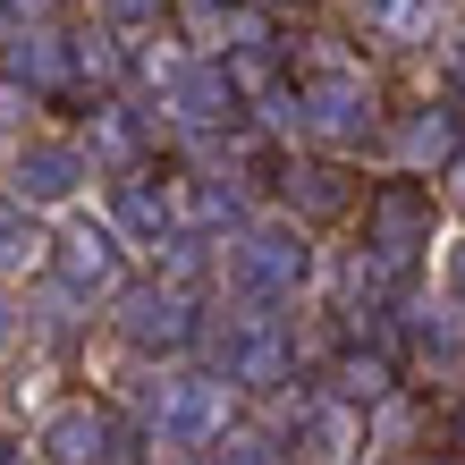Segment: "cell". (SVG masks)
<instances>
[{"instance_id":"obj_1","label":"cell","mask_w":465,"mask_h":465,"mask_svg":"<svg viewBox=\"0 0 465 465\" xmlns=\"http://www.w3.org/2000/svg\"><path fill=\"white\" fill-rule=\"evenodd\" d=\"M440 186L431 178H406V170H390V178H372L364 186V245L390 271H431V254H440Z\"/></svg>"},{"instance_id":"obj_2","label":"cell","mask_w":465,"mask_h":465,"mask_svg":"<svg viewBox=\"0 0 465 465\" xmlns=\"http://www.w3.org/2000/svg\"><path fill=\"white\" fill-rule=\"evenodd\" d=\"M237 406H245V390L229 372H170V381L153 372V390H144V440L195 457V449H212L237 423Z\"/></svg>"},{"instance_id":"obj_3","label":"cell","mask_w":465,"mask_h":465,"mask_svg":"<svg viewBox=\"0 0 465 465\" xmlns=\"http://www.w3.org/2000/svg\"><path fill=\"white\" fill-rule=\"evenodd\" d=\"M203 288L178 280V271H153V280H127L111 296V331L135 347V355H186L203 339Z\"/></svg>"},{"instance_id":"obj_4","label":"cell","mask_w":465,"mask_h":465,"mask_svg":"<svg viewBox=\"0 0 465 465\" xmlns=\"http://www.w3.org/2000/svg\"><path fill=\"white\" fill-rule=\"evenodd\" d=\"M127 254H135V245L111 229V212H102V221L51 229V280H68L76 296H94V305H111V296L127 288Z\"/></svg>"},{"instance_id":"obj_5","label":"cell","mask_w":465,"mask_h":465,"mask_svg":"<svg viewBox=\"0 0 465 465\" xmlns=\"http://www.w3.org/2000/svg\"><path fill=\"white\" fill-rule=\"evenodd\" d=\"M85 178H102V170H94V153L76 135H17L9 144V195L35 203V212H60Z\"/></svg>"},{"instance_id":"obj_6","label":"cell","mask_w":465,"mask_h":465,"mask_svg":"<svg viewBox=\"0 0 465 465\" xmlns=\"http://www.w3.org/2000/svg\"><path fill=\"white\" fill-rule=\"evenodd\" d=\"M280 203L305 229H322V221L364 212V178L347 170V153H280Z\"/></svg>"},{"instance_id":"obj_7","label":"cell","mask_w":465,"mask_h":465,"mask_svg":"<svg viewBox=\"0 0 465 465\" xmlns=\"http://www.w3.org/2000/svg\"><path fill=\"white\" fill-rule=\"evenodd\" d=\"M51 465H127V423L111 415L102 398H60L43 415V440H35Z\"/></svg>"},{"instance_id":"obj_8","label":"cell","mask_w":465,"mask_h":465,"mask_svg":"<svg viewBox=\"0 0 465 465\" xmlns=\"http://www.w3.org/2000/svg\"><path fill=\"white\" fill-rule=\"evenodd\" d=\"M111 229L144 254V245H161L178 229V178L170 170H153V161H135V170L111 178Z\"/></svg>"},{"instance_id":"obj_9","label":"cell","mask_w":465,"mask_h":465,"mask_svg":"<svg viewBox=\"0 0 465 465\" xmlns=\"http://www.w3.org/2000/svg\"><path fill=\"white\" fill-rule=\"evenodd\" d=\"M457 144H465V119H457L449 94H440V102H415V111L390 119V170H406V178H440Z\"/></svg>"},{"instance_id":"obj_10","label":"cell","mask_w":465,"mask_h":465,"mask_svg":"<svg viewBox=\"0 0 465 465\" xmlns=\"http://www.w3.org/2000/svg\"><path fill=\"white\" fill-rule=\"evenodd\" d=\"M0 68H9L25 94H43V102L76 94V43H68V25H60V17H43V25H17V35L0 43Z\"/></svg>"},{"instance_id":"obj_11","label":"cell","mask_w":465,"mask_h":465,"mask_svg":"<svg viewBox=\"0 0 465 465\" xmlns=\"http://www.w3.org/2000/svg\"><path fill=\"white\" fill-rule=\"evenodd\" d=\"M296 449H305V465H364L372 457V423H364V406L313 390L296 406Z\"/></svg>"},{"instance_id":"obj_12","label":"cell","mask_w":465,"mask_h":465,"mask_svg":"<svg viewBox=\"0 0 465 465\" xmlns=\"http://www.w3.org/2000/svg\"><path fill=\"white\" fill-rule=\"evenodd\" d=\"M43 271H51V221H43L35 203L0 195V288L43 280Z\"/></svg>"},{"instance_id":"obj_13","label":"cell","mask_w":465,"mask_h":465,"mask_svg":"<svg viewBox=\"0 0 465 465\" xmlns=\"http://www.w3.org/2000/svg\"><path fill=\"white\" fill-rule=\"evenodd\" d=\"M431 17H440V0H364V25L381 43H431Z\"/></svg>"},{"instance_id":"obj_14","label":"cell","mask_w":465,"mask_h":465,"mask_svg":"<svg viewBox=\"0 0 465 465\" xmlns=\"http://www.w3.org/2000/svg\"><path fill=\"white\" fill-rule=\"evenodd\" d=\"M186 465H288V449L271 440V431H237V423H229L221 440H212V449H195Z\"/></svg>"},{"instance_id":"obj_15","label":"cell","mask_w":465,"mask_h":465,"mask_svg":"<svg viewBox=\"0 0 465 465\" xmlns=\"http://www.w3.org/2000/svg\"><path fill=\"white\" fill-rule=\"evenodd\" d=\"M170 25L195 51H229V0H170Z\"/></svg>"},{"instance_id":"obj_16","label":"cell","mask_w":465,"mask_h":465,"mask_svg":"<svg viewBox=\"0 0 465 465\" xmlns=\"http://www.w3.org/2000/svg\"><path fill=\"white\" fill-rule=\"evenodd\" d=\"M440 296L465 313V229H457V237H440Z\"/></svg>"},{"instance_id":"obj_17","label":"cell","mask_w":465,"mask_h":465,"mask_svg":"<svg viewBox=\"0 0 465 465\" xmlns=\"http://www.w3.org/2000/svg\"><path fill=\"white\" fill-rule=\"evenodd\" d=\"M431 186H440V203H449V212H465V144L449 153V170L431 178Z\"/></svg>"},{"instance_id":"obj_18","label":"cell","mask_w":465,"mask_h":465,"mask_svg":"<svg viewBox=\"0 0 465 465\" xmlns=\"http://www.w3.org/2000/svg\"><path fill=\"white\" fill-rule=\"evenodd\" d=\"M440 440H449V449H457V457H465V390H457V398H449V415H440Z\"/></svg>"},{"instance_id":"obj_19","label":"cell","mask_w":465,"mask_h":465,"mask_svg":"<svg viewBox=\"0 0 465 465\" xmlns=\"http://www.w3.org/2000/svg\"><path fill=\"white\" fill-rule=\"evenodd\" d=\"M17 331H25V322H17V305H9V288H0V355L17 347Z\"/></svg>"},{"instance_id":"obj_20","label":"cell","mask_w":465,"mask_h":465,"mask_svg":"<svg viewBox=\"0 0 465 465\" xmlns=\"http://www.w3.org/2000/svg\"><path fill=\"white\" fill-rule=\"evenodd\" d=\"M262 9H313V0H262Z\"/></svg>"},{"instance_id":"obj_21","label":"cell","mask_w":465,"mask_h":465,"mask_svg":"<svg viewBox=\"0 0 465 465\" xmlns=\"http://www.w3.org/2000/svg\"><path fill=\"white\" fill-rule=\"evenodd\" d=\"M423 465H465V457H457V449H449V457H423Z\"/></svg>"}]
</instances>
